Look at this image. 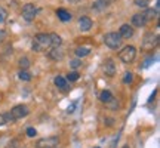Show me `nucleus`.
I'll use <instances>...</instances> for the list:
<instances>
[{
    "label": "nucleus",
    "mask_w": 160,
    "mask_h": 148,
    "mask_svg": "<svg viewBox=\"0 0 160 148\" xmlns=\"http://www.w3.org/2000/svg\"><path fill=\"white\" fill-rule=\"evenodd\" d=\"M18 65H19V68L21 70H28L30 67H31V61H30L27 57H22V58H19Z\"/></svg>",
    "instance_id": "nucleus-19"
},
{
    "label": "nucleus",
    "mask_w": 160,
    "mask_h": 148,
    "mask_svg": "<svg viewBox=\"0 0 160 148\" xmlns=\"http://www.w3.org/2000/svg\"><path fill=\"white\" fill-rule=\"evenodd\" d=\"M79 79H80V74L74 70V71H70V73L67 74V79L65 80H68V81H77Z\"/></svg>",
    "instance_id": "nucleus-24"
},
{
    "label": "nucleus",
    "mask_w": 160,
    "mask_h": 148,
    "mask_svg": "<svg viewBox=\"0 0 160 148\" xmlns=\"http://www.w3.org/2000/svg\"><path fill=\"white\" fill-rule=\"evenodd\" d=\"M132 81H133V73L126 71V73L123 74V83H125V85H131Z\"/></svg>",
    "instance_id": "nucleus-23"
},
{
    "label": "nucleus",
    "mask_w": 160,
    "mask_h": 148,
    "mask_svg": "<svg viewBox=\"0 0 160 148\" xmlns=\"http://www.w3.org/2000/svg\"><path fill=\"white\" fill-rule=\"evenodd\" d=\"M114 119H111V117H105L104 119V123H105V126H108V127H111V126H114Z\"/></svg>",
    "instance_id": "nucleus-30"
},
{
    "label": "nucleus",
    "mask_w": 160,
    "mask_h": 148,
    "mask_svg": "<svg viewBox=\"0 0 160 148\" xmlns=\"http://www.w3.org/2000/svg\"><path fill=\"white\" fill-rule=\"evenodd\" d=\"M12 116V119L13 120H19V119H24V117H27L30 114V110L27 105H24V104H19V105H15L13 108L9 111Z\"/></svg>",
    "instance_id": "nucleus-7"
},
{
    "label": "nucleus",
    "mask_w": 160,
    "mask_h": 148,
    "mask_svg": "<svg viewBox=\"0 0 160 148\" xmlns=\"http://www.w3.org/2000/svg\"><path fill=\"white\" fill-rule=\"evenodd\" d=\"M6 148H21L19 147V141H18V139H12L11 142L8 144V147Z\"/></svg>",
    "instance_id": "nucleus-29"
},
{
    "label": "nucleus",
    "mask_w": 160,
    "mask_h": 148,
    "mask_svg": "<svg viewBox=\"0 0 160 148\" xmlns=\"http://www.w3.org/2000/svg\"><path fill=\"white\" fill-rule=\"evenodd\" d=\"M21 148H27V147H21Z\"/></svg>",
    "instance_id": "nucleus-35"
},
{
    "label": "nucleus",
    "mask_w": 160,
    "mask_h": 148,
    "mask_svg": "<svg viewBox=\"0 0 160 148\" xmlns=\"http://www.w3.org/2000/svg\"><path fill=\"white\" fill-rule=\"evenodd\" d=\"M6 19H8V11L0 6V24H3Z\"/></svg>",
    "instance_id": "nucleus-27"
},
{
    "label": "nucleus",
    "mask_w": 160,
    "mask_h": 148,
    "mask_svg": "<svg viewBox=\"0 0 160 148\" xmlns=\"http://www.w3.org/2000/svg\"><path fill=\"white\" fill-rule=\"evenodd\" d=\"M132 27H145L147 22H148V19L145 18L144 15V12H139V13H135L133 17H132Z\"/></svg>",
    "instance_id": "nucleus-10"
},
{
    "label": "nucleus",
    "mask_w": 160,
    "mask_h": 148,
    "mask_svg": "<svg viewBox=\"0 0 160 148\" xmlns=\"http://www.w3.org/2000/svg\"><path fill=\"white\" fill-rule=\"evenodd\" d=\"M92 27H93V22H92V19L89 17H82L79 19V30H80V31L88 33Z\"/></svg>",
    "instance_id": "nucleus-12"
},
{
    "label": "nucleus",
    "mask_w": 160,
    "mask_h": 148,
    "mask_svg": "<svg viewBox=\"0 0 160 148\" xmlns=\"http://www.w3.org/2000/svg\"><path fill=\"white\" fill-rule=\"evenodd\" d=\"M51 37V47H59V46L62 45V37L57 33H51L49 34Z\"/></svg>",
    "instance_id": "nucleus-15"
},
{
    "label": "nucleus",
    "mask_w": 160,
    "mask_h": 148,
    "mask_svg": "<svg viewBox=\"0 0 160 148\" xmlns=\"http://www.w3.org/2000/svg\"><path fill=\"white\" fill-rule=\"evenodd\" d=\"M119 58L123 64H132L137 58V47L135 46H125L122 51L119 52Z\"/></svg>",
    "instance_id": "nucleus-3"
},
{
    "label": "nucleus",
    "mask_w": 160,
    "mask_h": 148,
    "mask_svg": "<svg viewBox=\"0 0 160 148\" xmlns=\"http://www.w3.org/2000/svg\"><path fill=\"white\" fill-rule=\"evenodd\" d=\"M144 15H145V18L150 21V19H153V18L157 17V11H156V9H151V7H147V11L144 12Z\"/></svg>",
    "instance_id": "nucleus-22"
},
{
    "label": "nucleus",
    "mask_w": 160,
    "mask_h": 148,
    "mask_svg": "<svg viewBox=\"0 0 160 148\" xmlns=\"http://www.w3.org/2000/svg\"><path fill=\"white\" fill-rule=\"evenodd\" d=\"M105 105H107L111 111H119L120 110V102L117 101V98H113V99H111L110 102H107Z\"/></svg>",
    "instance_id": "nucleus-21"
},
{
    "label": "nucleus",
    "mask_w": 160,
    "mask_h": 148,
    "mask_svg": "<svg viewBox=\"0 0 160 148\" xmlns=\"http://www.w3.org/2000/svg\"><path fill=\"white\" fill-rule=\"evenodd\" d=\"M123 148H129V147H128V145H125V147H123Z\"/></svg>",
    "instance_id": "nucleus-34"
},
{
    "label": "nucleus",
    "mask_w": 160,
    "mask_h": 148,
    "mask_svg": "<svg viewBox=\"0 0 160 148\" xmlns=\"http://www.w3.org/2000/svg\"><path fill=\"white\" fill-rule=\"evenodd\" d=\"M113 98H114V95H113L110 91H102L101 93H99V101H101V102H104V104L110 102Z\"/></svg>",
    "instance_id": "nucleus-17"
},
{
    "label": "nucleus",
    "mask_w": 160,
    "mask_h": 148,
    "mask_svg": "<svg viewBox=\"0 0 160 148\" xmlns=\"http://www.w3.org/2000/svg\"><path fill=\"white\" fill-rule=\"evenodd\" d=\"M74 52H76V57L79 58V59L88 57V55H91V49H89V47H85V46H80V47H77Z\"/></svg>",
    "instance_id": "nucleus-16"
},
{
    "label": "nucleus",
    "mask_w": 160,
    "mask_h": 148,
    "mask_svg": "<svg viewBox=\"0 0 160 148\" xmlns=\"http://www.w3.org/2000/svg\"><path fill=\"white\" fill-rule=\"evenodd\" d=\"M102 2H104V5L105 6H108V5H111V3H114L116 0H102Z\"/></svg>",
    "instance_id": "nucleus-32"
},
{
    "label": "nucleus",
    "mask_w": 160,
    "mask_h": 148,
    "mask_svg": "<svg viewBox=\"0 0 160 148\" xmlns=\"http://www.w3.org/2000/svg\"><path fill=\"white\" fill-rule=\"evenodd\" d=\"M68 2H70V3H73V5H76V3H79L80 0H68Z\"/></svg>",
    "instance_id": "nucleus-33"
},
{
    "label": "nucleus",
    "mask_w": 160,
    "mask_h": 148,
    "mask_svg": "<svg viewBox=\"0 0 160 148\" xmlns=\"http://www.w3.org/2000/svg\"><path fill=\"white\" fill-rule=\"evenodd\" d=\"M59 145V138L58 136H46L42 138L36 142V148H58Z\"/></svg>",
    "instance_id": "nucleus-6"
},
{
    "label": "nucleus",
    "mask_w": 160,
    "mask_h": 148,
    "mask_svg": "<svg viewBox=\"0 0 160 148\" xmlns=\"http://www.w3.org/2000/svg\"><path fill=\"white\" fill-rule=\"evenodd\" d=\"M53 83H55V86H57L61 92H67V91H68V83H67V80L64 79L62 76H57V77L53 79Z\"/></svg>",
    "instance_id": "nucleus-13"
},
{
    "label": "nucleus",
    "mask_w": 160,
    "mask_h": 148,
    "mask_svg": "<svg viewBox=\"0 0 160 148\" xmlns=\"http://www.w3.org/2000/svg\"><path fill=\"white\" fill-rule=\"evenodd\" d=\"M102 73L107 77H114L116 76V64L111 58H107L102 62Z\"/></svg>",
    "instance_id": "nucleus-8"
},
{
    "label": "nucleus",
    "mask_w": 160,
    "mask_h": 148,
    "mask_svg": "<svg viewBox=\"0 0 160 148\" xmlns=\"http://www.w3.org/2000/svg\"><path fill=\"white\" fill-rule=\"evenodd\" d=\"M18 77L22 80V81H30V80L33 79V76H31V73H30L28 70H21L18 73Z\"/></svg>",
    "instance_id": "nucleus-20"
},
{
    "label": "nucleus",
    "mask_w": 160,
    "mask_h": 148,
    "mask_svg": "<svg viewBox=\"0 0 160 148\" xmlns=\"http://www.w3.org/2000/svg\"><path fill=\"white\" fill-rule=\"evenodd\" d=\"M159 45V36H156L154 33H145L141 42V49L142 51H154L156 46Z\"/></svg>",
    "instance_id": "nucleus-2"
},
{
    "label": "nucleus",
    "mask_w": 160,
    "mask_h": 148,
    "mask_svg": "<svg viewBox=\"0 0 160 148\" xmlns=\"http://www.w3.org/2000/svg\"><path fill=\"white\" fill-rule=\"evenodd\" d=\"M22 18L27 21V22H31V21H34V18L37 17V13H39V7L34 5V3H25L22 6Z\"/></svg>",
    "instance_id": "nucleus-5"
},
{
    "label": "nucleus",
    "mask_w": 160,
    "mask_h": 148,
    "mask_svg": "<svg viewBox=\"0 0 160 148\" xmlns=\"http://www.w3.org/2000/svg\"><path fill=\"white\" fill-rule=\"evenodd\" d=\"M95 148H99V147H95Z\"/></svg>",
    "instance_id": "nucleus-36"
},
{
    "label": "nucleus",
    "mask_w": 160,
    "mask_h": 148,
    "mask_svg": "<svg viewBox=\"0 0 160 148\" xmlns=\"http://www.w3.org/2000/svg\"><path fill=\"white\" fill-rule=\"evenodd\" d=\"M64 57H65V53L61 49V46L59 47H52L51 51L48 52V58L52 59V61H62Z\"/></svg>",
    "instance_id": "nucleus-11"
},
{
    "label": "nucleus",
    "mask_w": 160,
    "mask_h": 148,
    "mask_svg": "<svg viewBox=\"0 0 160 148\" xmlns=\"http://www.w3.org/2000/svg\"><path fill=\"white\" fill-rule=\"evenodd\" d=\"M133 33H135V30H133V27L129 25V24H123V25L120 27V30H119V36H120V39L122 40L133 37Z\"/></svg>",
    "instance_id": "nucleus-9"
},
{
    "label": "nucleus",
    "mask_w": 160,
    "mask_h": 148,
    "mask_svg": "<svg viewBox=\"0 0 160 148\" xmlns=\"http://www.w3.org/2000/svg\"><path fill=\"white\" fill-rule=\"evenodd\" d=\"M122 42L123 40L120 39L119 33H116V31H110V33H107V34L104 36V43L110 49H119L120 46H122Z\"/></svg>",
    "instance_id": "nucleus-4"
},
{
    "label": "nucleus",
    "mask_w": 160,
    "mask_h": 148,
    "mask_svg": "<svg viewBox=\"0 0 160 148\" xmlns=\"http://www.w3.org/2000/svg\"><path fill=\"white\" fill-rule=\"evenodd\" d=\"M25 133H27V136L28 138H34L36 135H37V131H36V127H27Z\"/></svg>",
    "instance_id": "nucleus-28"
},
{
    "label": "nucleus",
    "mask_w": 160,
    "mask_h": 148,
    "mask_svg": "<svg viewBox=\"0 0 160 148\" xmlns=\"http://www.w3.org/2000/svg\"><path fill=\"white\" fill-rule=\"evenodd\" d=\"M9 121H15V120L12 119V116H11V113H3V114H0V127L2 126H5V125H8Z\"/></svg>",
    "instance_id": "nucleus-18"
},
{
    "label": "nucleus",
    "mask_w": 160,
    "mask_h": 148,
    "mask_svg": "<svg viewBox=\"0 0 160 148\" xmlns=\"http://www.w3.org/2000/svg\"><path fill=\"white\" fill-rule=\"evenodd\" d=\"M57 17L62 21V22H67V21H71V18H73V15L70 13L68 11H65V9H62V7H59V9H57Z\"/></svg>",
    "instance_id": "nucleus-14"
},
{
    "label": "nucleus",
    "mask_w": 160,
    "mask_h": 148,
    "mask_svg": "<svg viewBox=\"0 0 160 148\" xmlns=\"http://www.w3.org/2000/svg\"><path fill=\"white\" fill-rule=\"evenodd\" d=\"M6 39H8V31L6 30H0V43L6 42Z\"/></svg>",
    "instance_id": "nucleus-31"
},
{
    "label": "nucleus",
    "mask_w": 160,
    "mask_h": 148,
    "mask_svg": "<svg viewBox=\"0 0 160 148\" xmlns=\"http://www.w3.org/2000/svg\"><path fill=\"white\" fill-rule=\"evenodd\" d=\"M133 3H135V6H138V7L147 9V7H148V5H150V0H135Z\"/></svg>",
    "instance_id": "nucleus-25"
},
{
    "label": "nucleus",
    "mask_w": 160,
    "mask_h": 148,
    "mask_svg": "<svg viewBox=\"0 0 160 148\" xmlns=\"http://www.w3.org/2000/svg\"><path fill=\"white\" fill-rule=\"evenodd\" d=\"M70 67H71L73 70H77L79 67H82V59H79V58L71 59V61H70Z\"/></svg>",
    "instance_id": "nucleus-26"
},
{
    "label": "nucleus",
    "mask_w": 160,
    "mask_h": 148,
    "mask_svg": "<svg viewBox=\"0 0 160 148\" xmlns=\"http://www.w3.org/2000/svg\"><path fill=\"white\" fill-rule=\"evenodd\" d=\"M49 47H51V37L46 33H39L31 40V49L34 52H37V53L49 51Z\"/></svg>",
    "instance_id": "nucleus-1"
}]
</instances>
